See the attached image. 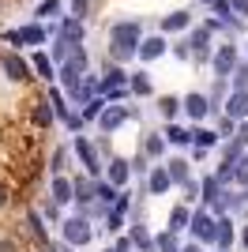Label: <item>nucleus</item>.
<instances>
[{"label": "nucleus", "mask_w": 248, "mask_h": 252, "mask_svg": "<svg viewBox=\"0 0 248 252\" xmlns=\"http://www.w3.org/2000/svg\"><path fill=\"white\" fill-rule=\"evenodd\" d=\"M188 27V11H169L162 19V31H185Z\"/></svg>", "instance_id": "15"}, {"label": "nucleus", "mask_w": 248, "mask_h": 252, "mask_svg": "<svg viewBox=\"0 0 248 252\" xmlns=\"http://www.w3.org/2000/svg\"><path fill=\"white\" fill-rule=\"evenodd\" d=\"M57 11H61V4H57V0H45L38 8V15H57Z\"/></svg>", "instance_id": "34"}, {"label": "nucleus", "mask_w": 248, "mask_h": 252, "mask_svg": "<svg viewBox=\"0 0 248 252\" xmlns=\"http://www.w3.org/2000/svg\"><path fill=\"white\" fill-rule=\"evenodd\" d=\"M185 252H199V249H196V245H188V249H185Z\"/></svg>", "instance_id": "43"}, {"label": "nucleus", "mask_w": 248, "mask_h": 252, "mask_svg": "<svg viewBox=\"0 0 248 252\" xmlns=\"http://www.w3.org/2000/svg\"><path fill=\"white\" fill-rule=\"evenodd\" d=\"M4 72H8V79H15V83H19V79H27V64L11 53V57H4Z\"/></svg>", "instance_id": "13"}, {"label": "nucleus", "mask_w": 248, "mask_h": 252, "mask_svg": "<svg viewBox=\"0 0 248 252\" xmlns=\"http://www.w3.org/2000/svg\"><path fill=\"white\" fill-rule=\"evenodd\" d=\"M64 241H68V245H87V241H91V226H87V219H64Z\"/></svg>", "instance_id": "3"}, {"label": "nucleus", "mask_w": 248, "mask_h": 252, "mask_svg": "<svg viewBox=\"0 0 248 252\" xmlns=\"http://www.w3.org/2000/svg\"><path fill=\"white\" fill-rule=\"evenodd\" d=\"M226 117H233V121H245V117H248V91H237V94L229 98Z\"/></svg>", "instance_id": "8"}, {"label": "nucleus", "mask_w": 248, "mask_h": 252, "mask_svg": "<svg viewBox=\"0 0 248 252\" xmlns=\"http://www.w3.org/2000/svg\"><path fill=\"white\" fill-rule=\"evenodd\" d=\"M233 64H237V45H218V53H215V72L218 75H229V72H233Z\"/></svg>", "instance_id": "6"}, {"label": "nucleus", "mask_w": 248, "mask_h": 252, "mask_svg": "<svg viewBox=\"0 0 248 252\" xmlns=\"http://www.w3.org/2000/svg\"><path fill=\"white\" fill-rule=\"evenodd\" d=\"M207 42H211V27H207V31H196V38H192V53H196V57H207Z\"/></svg>", "instance_id": "21"}, {"label": "nucleus", "mask_w": 248, "mask_h": 252, "mask_svg": "<svg viewBox=\"0 0 248 252\" xmlns=\"http://www.w3.org/2000/svg\"><path fill=\"white\" fill-rule=\"evenodd\" d=\"M94 200H102V203H117L113 185H94Z\"/></svg>", "instance_id": "26"}, {"label": "nucleus", "mask_w": 248, "mask_h": 252, "mask_svg": "<svg viewBox=\"0 0 248 252\" xmlns=\"http://www.w3.org/2000/svg\"><path fill=\"white\" fill-rule=\"evenodd\" d=\"M147 185H151V196H162L165 189H169V185H173V177H169V169H151V181H147Z\"/></svg>", "instance_id": "9"}, {"label": "nucleus", "mask_w": 248, "mask_h": 252, "mask_svg": "<svg viewBox=\"0 0 248 252\" xmlns=\"http://www.w3.org/2000/svg\"><path fill=\"white\" fill-rule=\"evenodd\" d=\"M188 230L196 233L199 241H215V219H211L207 211H199V215H192V219H188Z\"/></svg>", "instance_id": "4"}, {"label": "nucleus", "mask_w": 248, "mask_h": 252, "mask_svg": "<svg viewBox=\"0 0 248 252\" xmlns=\"http://www.w3.org/2000/svg\"><path fill=\"white\" fill-rule=\"evenodd\" d=\"M34 121H38V125H49V121H53V113L45 109V102H38V109H34Z\"/></svg>", "instance_id": "33"}, {"label": "nucleus", "mask_w": 248, "mask_h": 252, "mask_svg": "<svg viewBox=\"0 0 248 252\" xmlns=\"http://www.w3.org/2000/svg\"><path fill=\"white\" fill-rule=\"evenodd\" d=\"M23 42H27V45H41V42H45V31H41V27H23Z\"/></svg>", "instance_id": "22"}, {"label": "nucleus", "mask_w": 248, "mask_h": 252, "mask_svg": "<svg viewBox=\"0 0 248 252\" xmlns=\"http://www.w3.org/2000/svg\"><path fill=\"white\" fill-rule=\"evenodd\" d=\"M128 173H132V166H128L124 158H117L113 166H109V181H113V185H128Z\"/></svg>", "instance_id": "14"}, {"label": "nucleus", "mask_w": 248, "mask_h": 252, "mask_svg": "<svg viewBox=\"0 0 248 252\" xmlns=\"http://www.w3.org/2000/svg\"><path fill=\"white\" fill-rule=\"evenodd\" d=\"M233 87H237V91H248V61L233 64Z\"/></svg>", "instance_id": "19"}, {"label": "nucleus", "mask_w": 248, "mask_h": 252, "mask_svg": "<svg viewBox=\"0 0 248 252\" xmlns=\"http://www.w3.org/2000/svg\"><path fill=\"white\" fill-rule=\"evenodd\" d=\"M98 117H102V121H98V125H102V132H117V128L128 121V105H113V109H102Z\"/></svg>", "instance_id": "5"}, {"label": "nucleus", "mask_w": 248, "mask_h": 252, "mask_svg": "<svg viewBox=\"0 0 248 252\" xmlns=\"http://www.w3.org/2000/svg\"><path fill=\"white\" fill-rule=\"evenodd\" d=\"M75 155L83 158V166H87V173H91V177H98V173H102V166H98V151L91 147V139H87V136H75Z\"/></svg>", "instance_id": "2"}, {"label": "nucleus", "mask_w": 248, "mask_h": 252, "mask_svg": "<svg viewBox=\"0 0 248 252\" xmlns=\"http://www.w3.org/2000/svg\"><path fill=\"white\" fill-rule=\"evenodd\" d=\"M222 252H229V249H222Z\"/></svg>", "instance_id": "45"}, {"label": "nucleus", "mask_w": 248, "mask_h": 252, "mask_svg": "<svg viewBox=\"0 0 248 252\" xmlns=\"http://www.w3.org/2000/svg\"><path fill=\"white\" fill-rule=\"evenodd\" d=\"M113 252H132V241H128V237H121V241H117V249Z\"/></svg>", "instance_id": "40"}, {"label": "nucleus", "mask_w": 248, "mask_h": 252, "mask_svg": "<svg viewBox=\"0 0 248 252\" xmlns=\"http://www.w3.org/2000/svg\"><path fill=\"white\" fill-rule=\"evenodd\" d=\"M173 237H177L173 230H169V233H162V237L155 241V249H162V252H177V241H173Z\"/></svg>", "instance_id": "31"}, {"label": "nucleus", "mask_w": 248, "mask_h": 252, "mask_svg": "<svg viewBox=\"0 0 248 252\" xmlns=\"http://www.w3.org/2000/svg\"><path fill=\"white\" fill-rule=\"evenodd\" d=\"M64 162H68V151H57V155H53V169H57V173H61V169H64Z\"/></svg>", "instance_id": "37"}, {"label": "nucleus", "mask_w": 248, "mask_h": 252, "mask_svg": "<svg viewBox=\"0 0 248 252\" xmlns=\"http://www.w3.org/2000/svg\"><path fill=\"white\" fill-rule=\"evenodd\" d=\"M211 8H215V15H222L226 23H237V19H233V4H229V0H211Z\"/></svg>", "instance_id": "24"}, {"label": "nucleus", "mask_w": 248, "mask_h": 252, "mask_svg": "<svg viewBox=\"0 0 248 252\" xmlns=\"http://www.w3.org/2000/svg\"><path fill=\"white\" fill-rule=\"evenodd\" d=\"M109 42H113V57L124 61V57H132L139 49V23H117L113 31H109Z\"/></svg>", "instance_id": "1"}, {"label": "nucleus", "mask_w": 248, "mask_h": 252, "mask_svg": "<svg viewBox=\"0 0 248 252\" xmlns=\"http://www.w3.org/2000/svg\"><path fill=\"white\" fill-rule=\"evenodd\" d=\"M207 4H211V0H207Z\"/></svg>", "instance_id": "46"}, {"label": "nucleus", "mask_w": 248, "mask_h": 252, "mask_svg": "<svg viewBox=\"0 0 248 252\" xmlns=\"http://www.w3.org/2000/svg\"><path fill=\"white\" fill-rule=\"evenodd\" d=\"M215 245H222V249L233 245V222H229V219H218L215 222Z\"/></svg>", "instance_id": "12"}, {"label": "nucleus", "mask_w": 248, "mask_h": 252, "mask_svg": "<svg viewBox=\"0 0 248 252\" xmlns=\"http://www.w3.org/2000/svg\"><path fill=\"white\" fill-rule=\"evenodd\" d=\"M27 226H31V233H34V237H38V241H45V226H41V219H38V215H34V211H31V215H27Z\"/></svg>", "instance_id": "30"}, {"label": "nucleus", "mask_w": 248, "mask_h": 252, "mask_svg": "<svg viewBox=\"0 0 248 252\" xmlns=\"http://www.w3.org/2000/svg\"><path fill=\"white\" fill-rule=\"evenodd\" d=\"M53 200H57V203H72L75 200V185L68 177H57V181H53Z\"/></svg>", "instance_id": "10"}, {"label": "nucleus", "mask_w": 248, "mask_h": 252, "mask_svg": "<svg viewBox=\"0 0 248 252\" xmlns=\"http://www.w3.org/2000/svg\"><path fill=\"white\" fill-rule=\"evenodd\" d=\"M169 177H173V185H185V181H188V162H185V158L169 162Z\"/></svg>", "instance_id": "20"}, {"label": "nucleus", "mask_w": 248, "mask_h": 252, "mask_svg": "<svg viewBox=\"0 0 248 252\" xmlns=\"http://www.w3.org/2000/svg\"><path fill=\"white\" fill-rule=\"evenodd\" d=\"M181 109H185L192 121H199V117H207V109H211V102H207L203 94H188L185 102H181Z\"/></svg>", "instance_id": "7"}, {"label": "nucleus", "mask_w": 248, "mask_h": 252, "mask_svg": "<svg viewBox=\"0 0 248 252\" xmlns=\"http://www.w3.org/2000/svg\"><path fill=\"white\" fill-rule=\"evenodd\" d=\"M105 252H113V249H105Z\"/></svg>", "instance_id": "44"}, {"label": "nucleus", "mask_w": 248, "mask_h": 252, "mask_svg": "<svg viewBox=\"0 0 248 252\" xmlns=\"http://www.w3.org/2000/svg\"><path fill=\"white\" fill-rule=\"evenodd\" d=\"M162 147H165V143H162L158 136H151V139H147V155H162Z\"/></svg>", "instance_id": "35"}, {"label": "nucleus", "mask_w": 248, "mask_h": 252, "mask_svg": "<svg viewBox=\"0 0 248 252\" xmlns=\"http://www.w3.org/2000/svg\"><path fill=\"white\" fill-rule=\"evenodd\" d=\"M79 34H83V27H79L75 19H68V23L61 27V38H64V42H79Z\"/></svg>", "instance_id": "25"}, {"label": "nucleus", "mask_w": 248, "mask_h": 252, "mask_svg": "<svg viewBox=\"0 0 248 252\" xmlns=\"http://www.w3.org/2000/svg\"><path fill=\"white\" fill-rule=\"evenodd\" d=\"M196 196H199V185H196V181H185V200L192 203Z\"/></svg>", "instance_id": "36"}, {"label": "nucleus", "mask_w": 248, "mask_h": 252, "mask_svg": "<svg viewBox=\"0 0 248 252\" xmlns=\"http://www.w3.org/2000/svg\"><path fill=\"white\" fill-rule=\"evenodd\" d=\"M188 219H192V215H188V207H173V215H169V230H173V233L188 230Z\"/></svg>", "instance_id": "16"}, {"label": "nucleus", "mask_w": 248, "mask_h": 252, "mask_svg": "<svg viewBox=\"0 0 248 252\" xmlns=\"http://www.w3.org/2000/svg\"><path fill=\"white\" fill-rule=\"evenodd\" d=\"M4 200H8V196H4V189H0V207H4Z\"/></svg>", "instance_id": "42"}, {"label": "nucleus", "mask_w": 248, "mask_h": 252, "mask_svg": "<svg viewBox=\"0 0 248 252\" xmlns=\"http://www.w3.org/2000/svg\"><path fill=\"white\" fill-rule=\"evenodd\" d=\"M218 185H222V181H218V177H207V181H203V200L211 203V207H215V203H218Z\"/></svg>", "instance_id": "23"}, {"label": "nucleus", "mask_w": 248, "mask_h": 252, "mask_svg": "<svg viewBox=\"0 0 248 252\" xmlns=\"http://www.w3.org/2000/svg\"><path fill=\"white\" fill-rule=\"evenodd\" d=\"M215 132H192V143H199V147H211V143H215Z\"/></svg>", "instance_id": "32"}, {"label": "nucleus", "mask_w": 248, "mask_h": 252, "mask_svg": "<svg viewBox=\"0 0 248 252\" xmlns=\"http://www.w3.org/2000/svg\"><path fill=\"white\" fill-rule=\"evenodd\" d=\"M165 136H169V143H177V147H188V143H192V132H188V128H181V125H173Z\"/></svg>", "instance_id": "18"}, {"label": "nucleus", "mask_w": 248, "mask_h": 252, "mask_svg": "<svg viewBox=\"0 0 248 252\" xmlns=\"http://www.w3.org/2000/svg\"><path fill=\"white\" fill-rule=\"evenodd\" d=\"M0 252H19V245L11 241V237H0Z\"/></svg>", "instance_id": "38"}, {"label": "nucleus", "mask_w": 248, "mask_h": 252, "mask_svg": "<svg viewBox=\"0 0 248 252\" xmlns=\"http://www.w3.org/2000/svg\"><path fill=\"white\" fill-rule=\"evenodd\" d=\"M135 53H139L143 61H155V57H162V53H165V42H162V38H143Z\"/></svg>", "instance_id": "11"}, {"label": "nucleus", "mask_w": 248, "mask_h": 252, "mask_svg": "<svg viewBox=\"0 0 248 252\" xmlns=\"http://www.w3.org/2000/svg\"><path fill=\"white\" fill-rule=\"evenodd\" d=\"M158 109H162V117H177V109H181V102H177V98H158Z\"/></svg>", "instance_id": "28"}, {"label": "nucleus", "mask_w": 248, "mask_h": 252, "mask_svg": "<svg viewBox=\"0 0 248 252\" xmlns=\"http://www.w3.org/2000/svg\"><path fill=\"white\" fill-rule=\"evenodd\" d=\"M31 68L38 72V79H49V75H53V64H49V57H45V53H34Z\"/></svg>", "instance_id": "17"}, {"label": "nucleus", "mask_w": 248, "mask_h": 252, "mask_svg": "<svg viewBox=\"0 0 248 252\" xmlns=\"http://www.w3.org/2000/svg\"><path fill=\"white\" fill-rule=\"evenodd\" d=\"M132 91H135V94H151V79H147V72L132 75Z\"/></svg>", "instance_id": "27"}, {"label": "nucleus", "mask_w": 248, "mask_h": 252, "mask_svg": "<svg viewBox=\"0 0 248 252\" xmlns=\"http://www.w3.org/2000/svg\"><path fill=\"white\" fill-rule=\"evenodd\" d=\"M229 4H233V11H237V15H248V0H229Z\"/></svg>", "instance_id": "39"}, {"label": "nucleus", "mask_w": 248, "mask_h": 252, "mask_svg": "<svg viewBox=\"0 0 248 252\" xmlns=\"http://www.w3.org/2000/svg\"><path fill=\"white\" fill-rule=\"evenodd\" d=\"M72 11H75V15H83V11H87V0H75V4H72Z\"/></svg>", "instance_id": "41"}, {"label": "nucleus", "mask_w": 248, "mask_h": 252, "mask_svg": "<svg viewBox=\"0 0 248 252\" xmlns=\"http://www.w3.org/2000/svg\"><path fill=\"white\" fill-rule=\"evenodd\" d=\"M233 177H237L241 185H248V155H241L237 162H233Z\"/></svg>", "instance_id": "29"}]
</instances>
